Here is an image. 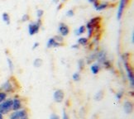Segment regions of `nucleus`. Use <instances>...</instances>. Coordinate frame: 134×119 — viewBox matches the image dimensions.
Instances as JSON below:
<instances>
[{"label": "nucleus", "mask_w": 134, "mask_h": 119, "mask_svg": "<svg viewBox=\"0 0 134 119\" xmlns=\"http://www.w3.org/2000/svg\"><path fill=\"white\" fill-rule=\"evenodd\" d=\"M121 59L122 61V65L124 67V69L126 70V75L127 77L128 82H129L130 87L132 89H133L134 86V77H133V71L132 70V67L129 63V54L127 52L123 53L121 56Z\"/></svg>", "instance_id": "obj_1"}, {"label": "nucleus", "mask_w": 134, "mask_h": 119, "mask_svg": "<svg viewBox=\"0 0 134 119\" xmlns=\"http://www.w3.org/2000/svg\"><path fill=\"white\" fill-rule=\"evenodd\" d=\"M42 26V19H37L36 22H30L28 24L27 30H28V33L30 36H34L40 31L41 27Z\"/></svg>", "instance_id": "obj_2"}, {"label": "nucleus", "mask_w": 134, "mask_h": 119, "mask_svg": "<svg viewBox=\"0 0 134 119\" xmlns=\"http://www.w3.org/2000/svg\"><path fill=\"white\" fill-rule=\"evenodd\" d=\"M13 110V99H5L0 103V113L3 115L8 114Z\"/></svg>", "instance_id": "obj_3"}, {"label": "nucleus", "mask_w": 134, "mask_h": 119, "mask_svg": "<svg viewBox=\"0 0 134 119\" xmlns=\"http://www.w3.org/2000/svg\"><path fill=\"white\" fill-rule=\"evenodd\" d=\"M9 119H29L27 111L22 108L17 111H13L9 117Z\"/></svg>", "instance_id": "obj_4"}, {"label": "nucleus", "mask_w": 134, "mask_h": 119, "mask_svg": "<svg viewBox=\"0 0 134 119\" xmlns=\"http://www.w3.org/2000/svg\"><path fill=\"white\" fill-rule=\"evenodd\" d=\"M127 3L128 0H119V3H118V11H117V19L118 21H120L122 19Z\"/></svg>", "instance_id": "obj_5"}, {"label": "nucleus", "mask_w": 134, "mask_h": 119, "mask_svg": "<svg viewBox=\"0 0 134 119\" xmlns=\"http://www.w3.org/2000/svg\"><path fill=\"white\" fill-rule=\"evenodd\" d=\"M54 101L57 103H60L64 101L65 99V93L62 89H56L53 94Z\"/></svg>", "instance_id": "obj_6"}, {"label": "nucleus", "mask_w": 134, "mask_h": 119, "mask_svg": "<svg viewBox=\"0 0 134 119\" xmlns=\"http://www.w3.org/2000/svg\"><path fill=\"white\" fill-rule=\"evenodd\" d=\"M58 32H59V35H60L61 37H66V36L69 35L70 28L65 23L60 22L58 26Z\"/></svg>", "instance_id": "obj_7"}, {"label": "nucleus", "mask_w": 134, "mask_h": 119, "mask_svg": "<svg viewBox=\"0 0 134 119\" xmlns=\"http://www.w3.org/2000/svg\"><path fill=\"white\" fill-rule=\"evenodd\" d=\"M0 89L2 90V92H4V93H6V94H8V93H12L14 91V86L9 80H7L1 85Z\"/></svg>", "instance_id": "obj_8"}, {"label": "nucleus", "mask_w": 134, "mask_h": 119, "mask_svg": "<svg viewBox=\"0 0 134 119\" xmlns=\"http://www.w3.org/2000/svg\"><path fill=\"white\" fill-rule=\"evenodd\" d=\"M106 60L108 59H107V54L105 52V50H100L96 51V60L98 63H99L101 65L104 63Z\"/></svg>", "instance_id": "obj_9"}, {"label": "nucleus", "mask_w": 134, "mask_h": 119, "mask_svg": "<svg viewBox=\"0 0 134 119\" xmlns=\"http://www.w3.org/2000/svg\"><path fill=\"white\" fill-rule=\"evenodd\" d=\"M133 110V103L132 101L127 100L123 103V111L126 114H131Z\"/></svg>", "instance_id": "obj_10"}, {"label": "nucleus", "mask_w": 134, "mask_h": 119, "mask_svg": "<svg viewBox=\"0 0 134 119\" xmlns=\"http://www.w3.org/2000/svg\"><path fill=\"white\" fill-rule=\"evenodd\" d=\"M23 108V103L19 98L13 99V111H17Z\"/></svg>", "instance_id": "obj_11"}, {"label": "nucleus", "mask_w": 134, "mask_h": 119, "mask_svg": "<svg viewBox=\"0 0 134 119\" xmlns=\"http://www.w3.org/2000/svg\"><path fill=\"white\" fill-rule=\"evenodd\" d=\"M62 44H60L59 42H57L54 37H51V38H49L47 42H46V47H47L48 49L50 48H55V47H59V46H60Z\"/></svg>", "instance_id": "obj_12"}, {"label": "nucleus", "mask_w": 134, "mask_h": 119, "mask_svg": "<svg viewBox=\"0 0 134 119\" xmlns=\"http://www.w3.org/2000/svg\"><path fill=\"white\" fill-rule=\"evenodd\" d=\"M101 69V65L98 62H94L90 65V71L93 75H97L99 74V72Z\"/></svg>", "instance_id": "obj_13"}, {"label": "nucleus", "mask_w": 134, "mask_h": 119, "mask_svg": "<svg viewBox=\"0 0 134 119\" xmlns=\"http://www.w3.org/2000/svg\"><path fill=\"white\" fill-rule=\"evenodd\" d=\"M109 6V3H99V4L97 5V6L94 8V9L96 11H103V10H105L106 8H108Z\"/></svg>", "instance_id": "obj_14"}, {"label": "nucleus", "mask_w": 134, "mask_h": 119, "mask_svg": "<svg viewBox=\"0 0 134 119\" xmlns=\"http://www.w3.org/2000/svg\"><path fill=\"white\" fill-rule=\"evenodd\" d=\"M90 42V40L89 38L87 37H81L78 39V41H77V44H78L79 46H85L89 44Z\"/></svg>", "instance_id": "obj_15"}, {"label": "nucleus", "mask_w": 134, "mask_h": 119, "mask_svg": "<svg viewBox=\"0 0 134 119\" xmlns=\"http://www.w3.org/2000/svg\"><path fill=\"white\" fill-rule=\"evenodd\" d=\"M86 32V29H85V25H81L80 27H79L75 31V34L76 36H81L83 35L85 32Z\"/></svg>", "instance_id": "obj_16"}, {"label": "nucleus", "mask_w": 134, "mask_h": 119, "mask_svg": "<svg viewBox=\"0 0 134 119\" xmlns=\"http://www.w3.org/2000/svg\"><path fill=\"white\" fill-rule=\"evenodd\" d=\"M2 19L7 25H9L10 22H11V18H10V16L8 13H3L2 14Z\"/></svg>", "instance_id": "obj_17"}, {"label": "nucleus", "mask_w": 134, "mask_h": 119, "mask_svg": "<svg viewBox=\"0 0 134 119\" xmlns=\"http://www.w3.org/2000/svg\"><path fill=\"white\" fill-rule=\"evenodd\" d=\"M94 60H96V52L90 53V55H89L88 58H87V60H86V63L90 65V64L93 63Z\"/></svg>", "instance_id": "obj_18"}, {"label": "nucleus", "mask_w": 134, "mask_h": 119, "mask_svg": "<svg viewBox=\"0 0 134 119\" xmlns=\"http://www.w3.org/2000/svg\"><path fill=\"white\" fill-rule=\"evenodd\" d=\"M104 91L99 90V91H98L95 94L94 99L95 101H101L103 99V98H104Z\"/></svg>", "instance_id": "obj_19"}, {"label": "nucleus", "mask_w": 134, "mask_h": 119, "mask_svg": "<svg viewBox=\"0 0 134 119\" xmlns=\"http://www.w3.org/2000/svg\"><path fill=\"white\" fill-rule=\"evenodd\" d=\"M77 65H78V69H79L80 71L83 70L85 69V60L80 59L78 60V62H77Z\"/></svg>", "instance_id": "obj_20"}, {"label": "nucleus", "mask_w": 134, "mask_h": 119, "mask_svg": "<svg viewBox=\"0 0 134 119\" xmlns=\"http://www.w3.org/2000/svg\"><path fill=\"white\" fill-rule=\"evenodd\" d=\"M42 63H43V61H42V59H41V58H37V59H35L34 61H33V65L35 67H37V68H39V67L42 66Z\"/></svg>", "instance_id": "obj_21"}, {"label": "nucleus", "mask_w": 134, "mask_h": 119, "mask_svg": "<svg viewBox=\"0 0 134 119\" xmlns=\"http://www.w3.org/2000/svg\"><path fill=\"white\" fill-rule=\"evenodd\" d=\"M7 63H8V65L9 70L13 73V70H14V64H13V60H12L11 59H10V58H8V59H7Z\"/></svg>", "instance_id": "obj_22"}, {"label": "nucleus", "mask_w": 134, "mask_h": 119, "mask_svg": "<svg viewBox=\"0 0 134 119\" xmlns=\"http://www.w3.org/2000/svg\"><path fill=\"white\" fill-rule=\"evenodd\" d=\"M123 95H124V92H123L122 90H120V91L117 92V93H116V95H115L116 100H118V101H120V100L122 99Z\"/></svg>", "instance_id": "obj_23"}, {"label": "nucleus", "mask_w": 134, "mask_h": 119, "mask_svg": "<svg viewBox=\"0 0 134 119\" xmlns=\"http://www.w3.org/2000/svg\"><path fill=\"white\" fill-rule=\"evenodd\" d=\"M72 80L74 81H79L80 80V72H75V73L72 75Z\"/></svg>", "instance_id": "obj_24"}, {"label": "nucleus", "mask_w": 134, "mask_h": 119, "mask_svg": "<svg viewBox=\"0 0 134 119\" xmlns=\"http://www.w3.org/2000/svg\"><path fill=\"white\" fill-rule=\"evenodd\" d=\"M102 65H104V68H106L107 70H110V69H112V64H111L110 60H106Z\"/></svg>", "instance_id": "obj_25"}, {"label": "nucleus", "mask_w": 134, "mask_h": 119, "mask_svg": "<svg viewBox=\"0 0 134 119\" xmlns=\"http://www.w3.org/2000/svg\"><path fill=\"white\" fill-rule=\"evenodd\" d=\"M44 16V10L43 9H37V19H42V17Z\"/></svg>", "instance_id": "obj_26"}, {"label": "nucleus", "mask_w": 134, "mask_h": 119, "mask_svg": "<svg viewBox=\"0 0 134 119\" xmlns=\"http://www.w3.org/2000/svg\"><path fill=\"white\" fill-rule=\"evenodd\" d=\"M54 39L57 41V42L60 43V44H63V41H64V37H61L60 35H56L54 37Z\"/></svg>", "instance_id": "obj_27"}, {"label": "nucleus", "mask_w": 134, "mask_h": 119, "mask_svg": "<svg viewBox=\"0 0 134 119\" xmlns=\"http://www.w3.org/2000/svg\"><path fill=\"white\" fill-rule=\"evenodd\" d=\"M29 20H30V16L27 13H24L21 18V22H27V21H29Z\"/></svg>", "instance_id": "obj_28"}, {"label": "nucleus", "mask_w": 134, "mask_h": 119, "mask_svg": "<svg viewBox=\"0 0 134 119\" xmlns=\"http://www.w3.org/2000/svg\"><path fill=\"white\" fill-rule=\"evenodd\" d=\"M65 15H66V17H68V18H72V17H74V15H75V11H74V9H69L68 11H67L65 13Z\"/></svg>", "instance_id": "obj_29"}, {"label": "nucleus", "mask_w": 134, "mask_h": 119, "mask_svg": "<svg viewBox=\"0 0 134 119\" xmlns=\"http://www.w3.org/2000/svg\"><path fill=\"white\" fill-rule=\"evenodd\" d=\"M7 99V94L4 92H0V103H1L2 102H3L5 99Z\"/></svg>", "instance_id": "obj_30"}, {"label": "nucleus", "mask_w": 134, "mask_h": 119, "mask_svg": "<svg viewBox=\"0 0 134 119\" xmlns=\"http://www.w3.org/2000/svg\"><path fill=\"white\" fill-rule=\"evenodd\" d=\"M62 119H70L69 115L67 114V112L65 111V109H63V112H62Z\"/></svg>", "instance_id": "obj_31"}, {"label": "nucleus", "mask_w": 134, "mask_h": 119, "mask_svg": "<svg viewBox=\"0 0 134 119\" xmlns=\"http://www.w3.org/2000/svg\"><path fill=\"white\" fill-rule=\"evenodd\" d=\"M50 119H60V117H59V115L55 114V113H51L50 116Z\"/></svg>", "instance_id": "obj_32"}, {"label": "nucleus", "mask_w": 134, "mask_h": 119, "mask_svg": "<svg viewBox=\"0 0 134 119\" xmlns=\"http://www.w3.org/2000/svg\"><path fill=\"white\" fill-rule=\"evenodd\" d=\"M40 46V43L39 42H35L32 46V50H36L37 48H38V46Z\"/></svg>", "instance_id": "obj_33"}, {"label": "nucleus", "mask_w": 134, "mask_h": 119, "mask_svg": "<svg viewBox=\"0 0 134 119\" xmlns=\"http://www.w3.org/2000/svg\"><path fill=\"white\" fill-rule=\"evenodd\" d=\"M71 48H72V49H79V48H80V46L76 43V44H75V45L72 46H71Z\"/></svg>", "instance_id": "obj_34"}, {"label": "nucleus", "mask_w": 134, "mask_h": 119, "mask_svg": "<svg viewBox=\"0 0 134 119\" xmlns=\"http://www.w3.org/2000/svg\"><path fill=\"white\" fill-rule=\"evenodd\" d=\"M88 2L90 3H92V4H94V3L99 2V0H88Z\"/></svg>", "instance_id": "obj_35"}, {"label": "nucleus", "mask_w": 134, "mask_h": 119, "mask_svg": "<svg viewBox=\"0 0 134 119\" xmlns=\"http://www.w3.org/2000/svg\"><path fill=\"white\" fill-rule=\"evenodd\" d=\"M62 7H63V3H59V4H58V6H57V10H58V11H59V10H60L61 8H62Z\"/></svg>", "instance_id": "obj_36"}, {"label": "nucleus", "mask_w": 134, "mask_h": 119, "mask_svg": "<svg viewBox=\"0 0 134 119\" xmlns=\"http://www.w3.org/2000/svg\"><path fill=\"white\" fill-rule=\"evenodd\" d=\"M131 41H132V43L133 44V42H134V34L133 33H132V35H131Z\"/></svg>", "instance_id": "obj_37"}, {"label": "nucleus", "mask_w": 134, "mask_h": 119, "mask_svg": "<svg viewBox=\"0 0 134 119\" xmlns=\"http://www.w3.org/2000/svg\"><path fill=\"white\" fill-rule=\"evenodd\" d=\"M52 2L54 3H59V0H52Z\"/></svg>", "instance_id": "obj_38"}, {"label": "nucleus", "mask_w": 134, "mask_h": 119, "mask_svg": "<svg viewBox=\"0 0 134 119\" xmlns=\"http://www.w3.org/2000/svg\"><path fill=\"white\" fill-rule=\"evenodd\" d=\"M0 119H3V115L0 113Z\"/></svg>", "instance_id": "obj_39"}, {"label": "nucleus", "mask_w": 134, "mask_h": 119, "mask_svg": "<svg viewBox=\"0 0 134 119\" xmlns=\"http://www.w3.org/2000/svg\"><path fill=\"white\" fill-rule=\"evenodd\" d=\"M67 0H62V3H65V2H66Z\"/></svg>", "instance_id": "obj_40"}]
</instances>
